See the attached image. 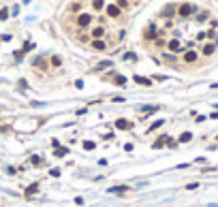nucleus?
<instances>
[{
    "label": "nucleus",
    "mask_w": 218,
    "mask_h": 207,
    "mask_svg": "<svg viewBox=\"0 0 218 207\" xmlns=\"http://www.w3.org/2000/svg\"><path fill=\"white\" fill-rule=\"evenodd\" d=\"M115 126H118V128H131V124L126 122V120H118V122H115Z\"/></svg>",
    "instance_id": "nucleus-11"
},
{
    "label": "nucleus",
    "mask_w": 218,
    "mask_h": 207,
    "mask_svg": "<svg viewBox=\"0 0 218 207\" xmlns=\"http://www.w3.org/2000/svg\"><path fill=\"white\" fill-rule=\"evenodd\" d=\"M113 79H115V83H118V86H126V77L118 75V77H113Z\"/></svg>",
    "instance_id": "nucleus-14"
},
{
    "label": "nucleus",
    "mask_w": 218,
    "mask_h": 207,
    "mask_svg": "<svg viewBox=\"0 0 218 207\" xmlns=\"http://www.w3.org/2000/svg\"><path fill=\"white\" fill-rule=\"evenodd\" d=\"M84 147H86V150H94V141H86Z\"/></svg>",
    "instance_id": "nucleus-21"
},
{
    "label": "nucleus",
    "mask_w": 218,
    "mask_h": 207,
    "mask_svg": "<svg viewBox=\"0 0 218 207\" xmlns=\"http://www.w3.org/2000/svg\"><path fill=\"white\" fill-rule=\"evenodd\" d=\"M34 190H36V186H30V188H28V190H26V194H28V196H30V194H32Z\"/></svg>",
    "instance_id": "nucleus-25"
},
{
    "label": "nucleus",
    "mask_w": 218,
    "mask_h": 207,
    "mask_svg": "<svg viewBox=\"0 0 218 207\" xmlns=\"http://www.w3.org/2000/svg\"><path fill=\"white\" fill-rule=\"evenodd\" d=\"M190 139H193V134H190V132H184V134L180 137V143H188Z\"/></svg>",
    "instance_id": "nucleus-12"
},
{
    "label": "nucleus",
    "mask_w": 218,
    "mask_h": 207,
    "mask_svg": "<svg viewBox=\"0 0 218 207\" xmlns=\"http://www.w3.org/2000/svg\"><path fill=\"white\" fill-rule=\"evenodd\" d=\"M156 109H158L156 105H154V107H152V105H143V107H141V111H156Z\"/></svg>",
    "instance_id": "nucleus-18"
},
{
    "label": "nucleus",
    "mask_w": 218,
    "mask_h": 207,
    "mask_svg": "<svg viewBox=\"0 0 218 207\" xmlns=\"http://www.w3.org/2000/svg\"><path fill=\"white\" fill-rule=\"evenodd\" d=\"M178 13H180V17H188L190 13H195V6L193 4H182L178 9Z\"/></svg>",
    "instance_id": "nucleus-2"
},
{
    "label": "nucleus",
    "mask_w": 218,
    "mask_h": 207,
    "mask_svg": "<svg viewBox=\"0 0 218 207\" xmlns=\"http://www.w3.org/2000/svg\"><path fill=\"white\" fill-rule=\"evenodd\" d=\"M135 83H141V86H152V81L148 77H141V75H135Z\"/></svg>",
    "instance_id": "nucleus-5"
},
{
    "label": "nucleus",
    "mask_w": 218,
    "mask_h": 207,
    "mask_svg": "<svg viewBox=\"0 0 218 207\" xmlns=\"http://www.w3.org/2000/svg\"><path fill=\"white\" fill-rule=\"evenodd\" d=\"M162 124H165V120H156V122H154V124L150 126V132H152L154 128H160V126H162Z\"/></svg>",
    "instance_id": "nucleus-15"
},
{
    "label": "nucleus",
    "mask_w": 218,
    "mask_h": 207,
    "mask_svg": "<svg viewBox=\"0 0 218 207\" xmlns=\"http://www.w3.org/2000/svg\"><path fill=\"white\" fill-rule=\"evenodd\" d=\"M90 22H92V15H88V13H81V15L77 17V26H81V28L90 26Z\"/></svg>",
    "instance_id": "nucleus-1"
},
{
    "label": "nucleus",
    "mask_w": 218,
    "mask_h": 207,
    "mask_svg": "<svg viewBox=\"0 0 218 207\" xmlns=\"http://www.w3.org/2000/svg\"><path fill=\"white\" fill-rule=\"evenodd\" d=\"M92 47H94L96 51H105L107 45H105V41H101V39H94V41H92Z\"/></svg>",
    "instance_id": "nucleus-4"
},
{
    "label": "nucleus",
    "mask_w": 218,
    "mask_h": 207,
    "mask_svg": "<svg viewBox=\"0 0 218 207\" xmlns=\"http://www.w3.org/2000/svg\"><path fill=\"white\" fill-rule=\"evenodd\" d=\"M167 141H169L167 137H160V139H158L156 143H154V147H156V150H158V147H162V145H165V143H167Z\"/></svg>",
    "instance_id": "nucleus-13"
},
{
    "label": "nucleus",
    "mask_w": 218,
    "mask_h": 207,
    "mask_svg": "<svg viewBox=\"0 0 218 207\" xmlns=\"http://www.w3.org/2000/svg\"><path fill=\"white\" fill-rule=\"evenodd\" d=\"M173 13H175V6H173V4H171V6H165V9H162V15H165V17H171Z\"/></svg>",
    "instance_id": "nucleus-8"
},
{
    "label": "nucleus",
    "mask_w": 218,
    "mask_h": 207,
    "mask_svg": "<svg viewBox=\"0 0 218 207\" xmlns=\"http://www.w3.org/2000/svg\"><path fill=\"white\" fill-rule=\"evenodd\" d=\"M66 152H69V150H66V147H60V150H58V152H56V156H64V154H66Z\"/></svg>",
    "instance_id": "nucleus-24"
},
{
    "label": "nucleus",
    "mask_w": 218,
    "mask_h": 207,
    "mask_svg": "<svg viewBox=\"0 0 218 207\" xmlns=\"http://www.w3.org/2000/svg\"><path fill=\"white\" fill-rule=\"evenodd\" d=\"M167 47H169L171 51H180V41H178V39H173V41H169V45H167Z\"/></svg>",
    "instance_id": "nucleus-6"
},
{
    "label": "nucleus",
    "mask_w": 218,
    "mask_h": 207,
    "mask_svg": "<svg viewBox=\"0 0 218 207\" xmlns=\"http://www.w3.org/2000/svg\"><path fill=\"white\" fill-rule=\"evenodd\" d=\"M103 4H105L103 0H94V2H92V6L96 9V11H101V9H103Z\"/></svg>",
    "instance_id": "nucleus-17"
},
{
    "label": "nucleus",
    "mask_w": 218,
    "mask_h": 207,
    "mask_svg": "<svg viewBox=\"0 0 218 207\" xmlns=\"http://www.w3.org/2000/svg\"><path fill=\"white\" fill-rule=\"evenodd\" d=\"M51 64H53V66H60V64H62V60H60L58 56H53V58H51Z\"/></svg>",
    "instance_id": "nucleus-20"
},
{
    "label": "nucleus",
    "mask_w": 218,
    "mask_h": 207,
    "mask_svg": "<svg viewBox=\"0 0 218 207\" xmlns=\"http://www.w3.org/2000/svg\"><path fill=\"white\" fill-rule=\"evenodd\" d=\"M197 19H199V22H205V19H207V13H205V11H203V13H199Z\"/></svg>",
    "instance_id": "nucleus-22"
},
{
    "label": "nucleus",
    "mask_w": 218,
    "mask_h": 207,
    "mask_svg": "<svg viewBox=\"0 0 218 207\" xmlns=\"http://www.w3.org/2000/svg\"><path fill=\"white\" fill-rule=\"evenodd\" d=\"M107 15L109 17H118V15H120V6H118V4H109L107 6Z\"/></svg>",
    "instance_id": "nucleus-3"
},
{
    "label": "nucleus",
    "mask_w": 218,
    "mask_h": 207,
    "mask_svg": "<svg viewBox=\"0 0 218 207\" xmlns=\"http://www.w3.org/2000/svg\"><path fill=\"white\" fill-rule=\"evenodd\" d=\"M6 17H9V11H6V9H0V22H4Z\"/></svg>",
    "instance_id": "nucleus-19"
},
{
    "label": "nucleus",
    "mask_w": 218,
    "mask_h": 207,
    "mask_svg": "<svg viewBox=\"0 0 218 207\" xmlns=\"http://www.w3.org/2000/svg\"><path fill=\"white\" fill-rule=\"evenodd\" d=\"M152 37H156V26H150V28L145 30V39H152Z\"/></svg>",
    "instance_id": "nucleus-9"
},
{
    "label": "nucleus",
    "mask_w": 218,
    "mask_h": 207,
    "mask_svg": "<svg viewBox=\"0 0 218 207\" xmlns=\"http://www.w3.org/2000/svg\"><path fill=\"white\" fill-rule=\"evenodd\" d=\"M197 60V53L195 51H186L184 53V62H195Z\"/></svg>",
    "instance_id": "nucleus-7"
},
{
    "label": "nucleus",
    "mask_w": 218,
    "mask_h": 207,
    "mask_svg": "<svg viewBox=\"0 0 218 207\" xmlns=\"http://www.w3.org/2000/svg\"><path fill=\"white\" fill-rule=\"evenodd\" d=\"M92 34H94V39H101L103 34H105V28H101V26H98V28H94V32H92Z\"/></svg>",
    "instance_id": "nucleus-10"
},
{
    "label": "nucleus",
    "mask_w": 218,
    "mask_h": 207,
    "mask_svg": "<svg viewBox=\"0 0 218 207\" xmlns=\"http://www.w3.org/2000/svg\"><path fill=\"white\" fill-rule=\"evenodd\" d=\"M109 66H111V62H109V60H107V62H101V64H98V68H109Z\"/></svg>",
    "instance_id": "nucleus-23"
},
{
    "label": "nucleus",
    "mask_w": 218,
    "mask_h": 207,
    "mask_svg": "<svg viewBox=\"0 0 218 207\" xmlns=\"http://www.w3.org/2000/svg\"><path fill=\"white\" fill-rule=\"evenodd\" d=\"M203 53H205V56H210V53H214V45H205V47H203Z\"/></svg>",
    "instance_id": "nucleus-16"
}]
</instances>
